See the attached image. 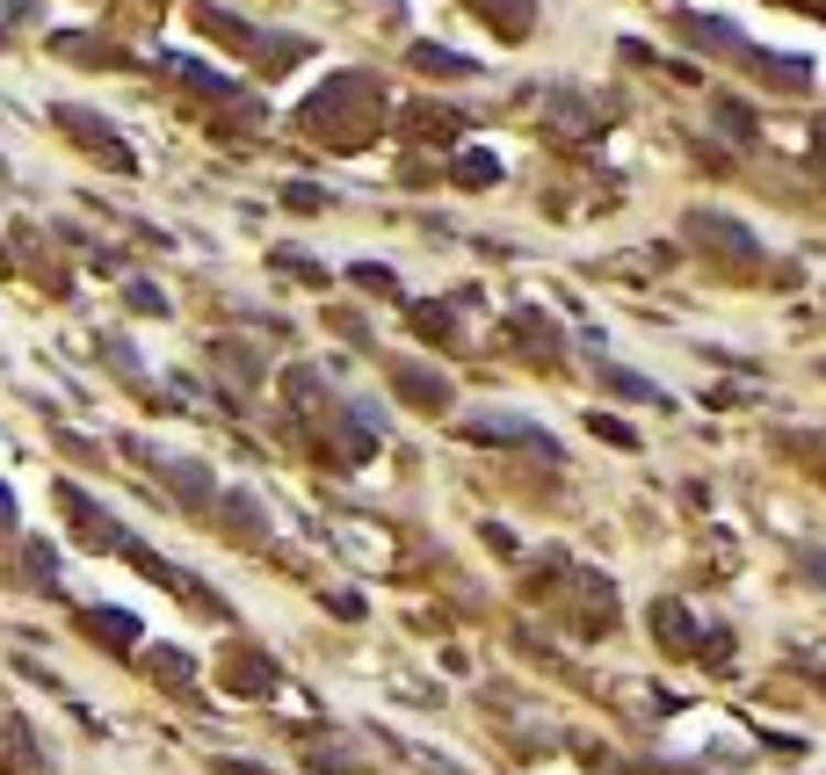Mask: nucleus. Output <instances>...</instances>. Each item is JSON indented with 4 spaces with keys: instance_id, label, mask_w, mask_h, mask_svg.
<instances>
[{
    "instance_id": "f257e3e1",
    "label": "nucleus",
    "mask_w": 826,
    "mask_h": 775,
    "mask_svg": "<svg viewBox=\"0 0 826 775\" xmlns=\"http://www.w3.org/2000/svg\"><path fill=\"white\" fill-rule=\"evenodd\" d=\"M653 631L667 637V645H674L682 659H696V653H704V645H696V631H688V616H682L674 602H660V609H653Z\"/></svg>"
},
{
    "instance_id": "f03ea898",
    "label": "nucleus",
    "mask_w": 826,
    "mask_h": 775,
    "mask_svg": "<svg viewBox=\"0 0 826 775\" xmlns=\"http://www.w3.org/2000/svg\"><path fill=\"white\" fill-rule=\"evenodd\" d=\"M696 240H710V247H725V254L754 261V240H747L740 225H725V218H696Z\"/></svg>"
},
{
    "instance_id": "7ed1b4c3",
    "label": "nucleus",
    "mask_w": 826,
    "mask_h": 775,
    "mask_svg": "<svg viewBox=\"0 0 826 775\" xmlns=\"http://www.w3.org/2000/svg\"><path fill=\"white\" fill-rule=\"evenodd\" d=\"M457 182H471V189H479V182H500V160L493 153H465L457 160Z\"/></svg>"
},
{
    "instance_id": "20e7f679",
    "label": "nucleus",
    "mask_w": 826,
    "mask_h": 775,
    "mask_svg": "<svg viewBox=\"0 0 826 775\" xmlns=\"http://www.w3.org/2000/svg\"><path fill=\"white\" fill-rule=\"evenodd\" d=\"M602 378H609V384H617V392H623V399H660V392H653V384H645V378H631V370H602Z\"/></svg>"
},
{
    "instance_id": "39448f33",
    "label": "nucleus",
    "mask_w": 826,
    "mask_h": 775,
    "mask_svg": "<svg viewBox=\"0 0 826 775\" xmlns=\"http://www.w3.org/2000/svg\"><path fill=\"white\" fill-rule=\"evenodd\" d=\"M718 123H725V131H732V139H754V117H747L740 102H725V109H718Z\"/></svg>"
},
{
    "instance_id": "423d86ee",
    "label": "nucleus",
    "mask_w": 826,
    "mask_h": 775,
    "mask_svg": "<svg viewBox=\"0 0 826 775\" xmlns=\"http://www.w3.org/2000/svg\"><path fill=\"white\" fill-rule=\"evenodd\" d=\"M413 58H421V66H428V73H471L465 58H449V52H428V44H421V52H413Z\"/></svg>"
},
{
    "instance_id": "0eeeda50",
    "label": "nucleus",
    "mask_w": 826,
    "mask_h": 775,
    "mask_svg": "<svg viewBox=\"0 0 826 775\" xmlns=\"http://www.w3.org/2000/svg\"><path fill=\"white\" fill-rule=\"evenodd\" d=\"M595 435H609V443H623V449H631V443H638V435H631V428H623V421H609V414H595Z\"/></svg>"
}]
</instances>
